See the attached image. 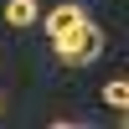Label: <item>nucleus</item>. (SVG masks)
I'll return each mask as SVG.
<instances>
[{
  "label": "nucleus",
  "instance_id": "obj_1",
  "mask_svg": "<svg viewBox=\"0 0 129 129\" xmlns=\"http://www.w3.org/2000/svg\"><path fill=\"white\" fill-rule=\"evenodd\" d=\"M52 52H57L62 67H88V62H98V52H103V31L88 21V26H78L72 36H57Z\"/></svg>",
  "mask_w": 129,
  "mask_h": 129
},
{
  "label": "nucleus",
  "instance_id": "obj_2",
  "mask_svg": "<svg viewBox=\"0 0 129 129\" xmlns=\"http://www.w3.org/2000/svg\"><path fill=\"white\" fill-rule=\"evenodd\" d=\"M36 26H47V36L57 41V36H72L78 26H88V10H83V5H72V0H67V5H57V10H47V16H41Z\"/></svg>",
  "mask_w": 129,
  "mask_h": 129
},
{
  "label": "nucleus",
  "instance_id": "obj_3",
  "mask_svg": "<svg viewBox=\"0 0 129 129\" xmlns=\"http://www.w3.org/2000/svg\"><path fill=\"white\" fill-rule=\"evenodd\" d=\"M41 21V10H36V0H5V26H16V31H26V26H36Z\"/></svg>",
  "mask_w": 129,
  "mask_h": 129
},
{
  "label": "nucleus",
  "instance_id": "obj_4",
  "mask_svg": "<svg viewBox=\"0 0 129 129\" xmlns=\"http://www.w3.org/2000/svg\"><path fill=\"white\" fill-rule=\"evenodd\" d=\"M103 103L109 109H129V78H109L103 83Z\"/></svg>",
  "mask_w": 129,
  "mask_h": 129
}]
</instances>
